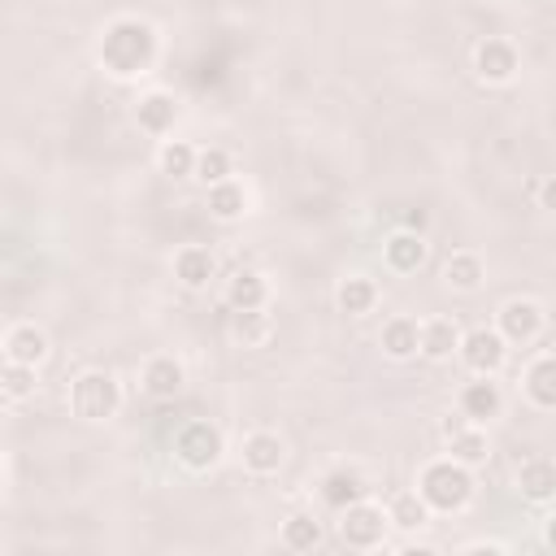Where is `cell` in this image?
<instances>
[{
  "label": "cell",
  "instance_id": "1",
  "mask_svg": "<svg viewBox=\"0 0 556 556\" xmlns=\"http://www.w3.org/2000/svg\"><path fill=\"white\" fill-rule=\"evenodd\" d=\"M161 56V35L152 22L135 17V13H122L113 22H104L100 39H96V61L109 78L117 83H130V78H143Z\"/></svg>",
  "mask_w": 556,
  "mask_h": 556
},
{
  "label": "cell",
  "instance_id": "2",
  "mask_svg": "<svg viewBox=\"0 0 556 556\" xmlns=\"http://www.w3.org/2000/svg\"><path fill=\"white\" fill-rule=\"evenodd\" d=\"M413 491L426 500V508L434 517H447V513H465L469 500H473V469L456 465L452 456H434L417 469V482Z\"/></svg>",
  "mask_w": 556,
  "mask_h": 556
},
{
  "label": "cell",
  "instance_id": "3",
  "mask_svg": "<svg viewBox=\"0 0 556 556\" xmlns=\"http://www.w3.org/2000/svg\"><path fill=\"white\" fill-rule=\"evenodd\" d=\"M122 408V382L109 369H83L70 382V413L78 421H109Z\"/></svg>",
  "mask_w": 556,
  "mask_h": 556
},
{
  "label": "cell",
  "instance_id": "4",
  "mask_svg": "<svg viewBox=\"0 0 556 556\" xmlns=\"http://www.w3.org/2000/svg\"><path fill=\"white\" fill-rule=\"evenodd\" d=\"M222 452H226V434L208 417H191L174 430V460L191 473H208L222 460Z\"/></svg>",
  "mask_w": 556,
  "mask_h": 556
},
{
  "label": "cell",
  "instance_id": "5",
  "mask_svg": "<svg viewBox=\"0 0 556 556\" xmlns=\"http://www.w3.org/2000/svg\"><path fill=\"white\" fill-rule=\"evenodd\" d=\"M334 530H339V543H343L348 552H382V547H387V530H391V521H387V508L374 504V500L365 495V500L339 508Z\"/></svg>",
  "mask_w": 556,
  "mask_h": 556
},
{
  "label": "cell",
  "instance_id": "6",
  "mask_svg": "<svg viewBox=\"0 0 556 556\" xmlns=\"http://www.w3.org/2000/svg\"><path fill=\"white\" fill-rule=\"evenodd\" d=\"M439 434H443L447 456H452L456 465H465V469H482V465L491 460L486 426H478V421H469V417H460V413H447V417L439 421Z\"/></svg>",
  "mask_w": 556,
  "mask_h": 556
},
{
  "label": "cell",
  "instance_id": "7",
  "mask_svg": "<svg viewBox=\"0 0 556 556\" xmlns=\"http://www.w3.org/2000/svg\"><path fill=\"white\" fill-rule=\"evenodd\" d=\"M543 326H547V313H543V304L530 300V295H513V300H504V304L495 308V330H500V339H504L508 348L534 343V339L543 334Z\"/></svg>",
  "mask_w": 556,
  "mask_h": 556
},
{
  "label": "cell",
  "instance_id": "8",
  "mask_svg": "<svg viewBox=\"0 0 556 556\" xmlns=\"http://www.w3.org/2000/svg\"><path fill=\"white\" fill-rule=\"evenodd\" d=\"M517 70H521V52H517L513 39H504V35L478 39V48H473V74H478V83L504 87V83L517 78Z\"/></svg>",
  "mask_w": 556,
  "mask_h": 556
},
{
  "label": "cell",
  "instance_id": "9",
  "mask_svg": "<svg viewBox=\"0 0 556 556\" xmlns=\"http://www.w3.org/2000/svg\"><path fill=\"white\" fill-rule=\"evenodd\" d=\"M456 356L469 374H500L504 361H508V343L500 339L495 326H473V330H460Z\"/></svg>",
  "mask_w": 556,
  "mask_h": 556
},
{
  "label": "cell",
  "instance_id": "10",
  "mask_svg": "<svg viewBox=\"0 0 556 556\" xmlns=\"http://www.w3.org/2000/svg\"><path fill=\"white\" fill-rule=\"evenodd\" d=\"M182 387H187V369H182V361H178V356L156 352V356H148V361H143V369H139V391H143L148 400H156V404L178 400V395H182Z\"/></svg>",
  "mask_w": 556,
  "mask_h": 556
},
{
  "label": "cell",
  "instance_id": "11",
  "mask_svg": "<svg viewBox=\"0 0 556 556\" xmlns=\"http://www.w3.org/2000/svg\"><path fill=\"white\" fill-rule=\"evenodd\" d=\"M456 413L469 417V421H478V426H486L491 417H500V413H504V391H500L495 374H473L469 382H460V391H456Z\"/></svg>",
  "mask_w": 556,
  "mask_h": 556
},
{
  "label": "cell",
  "instance_id": "12",
  "mask_svg": "<svg viewBox=\"0 0 556 556\" xmlns=\"http://www.w3.org/2000/svg\"><path fill=\"white\" fill-rule=\"evenodd\" d=\"M282 460H287L282 434H274V430H252V434H243V443H239V465H243L252 478H274V473L282 469Z\"/></svg>",
  "mask_w": 556,
  "mask_h": 556
},
{
  "label": "cell",
  "instance_id": "13",
  "mask_svg": "<svg viewBox=\"0 0 556 556\" xmlns=\"http://www.w3.org/2000/svg\"><path fill=\"white\" fill-rule=\"evenodd\" d=\"M521 395H526V404L539 408V413H552V408H556V352H552V348H543V352L526 365V374H521Z\"/></svg>",
  "mask_w": 556,
  "mask_h": 556
},
{
  "label": "cell",
  "instance_id": "14",
  "mask_svg": "<svg viewBox=\"0 0 556 556\" xmlns=\"http://www.w3.org/2000/svg\"><path fill=\"white\" fill-rule=\"evenodd\" d=\"M135 122H139L143 135H156V139L174 135V122H178V96L165 91V87L143 91L139 104H135Z\"/></svg>",
  "mask_w": 556,
  "mask_h": 556
},
{
  "label": "cell",
  "instance_id": "15",
  "mask_svg": "<svg viewBox=\"0 0 556 556\" xmlns=\"http://www.w3.org/2000/svg\"><path fill=\"white\" fill-rule=\"evenodd\" d=\"M426 256H430V243H426V235H417V230H391L387 239H382V265L391 269V274H417L421 265H426Z\"/></svg>",
  "mask_w": 556,
  "mask_h": 556
},
{
  "label": "cell",
  "instance_id": "16",
  "mask_svg": "<svg viewBox=\"0 0 556 556\" xmlns=\"http://www.w3.org/2000/svg\"><path fill=\"white\" fill-rule=\"evenodd\" d=\"M0 352H4V361H17V365H43L48 361V352H52V343H48V334H43V326H35V321H17V326H9L4 330V343H0Z\"/></svg>",
  "mask_w": 556,
  "mask_h": 556
},
{
  "label": "cell",
  "instance_id": "17",
  "mask_svg": "<svg viewBox=\"0 0 556 556\" xmlns=\"http://www.w3.org/2000/svg\"><path fill=\"white\" fill-rule=\"evenodd\" d=\"M317 495H321V504H326L330 513H339V508H348V504L365 500V495H369V482H365V473H361V469H352V465H334L330 473H321Z\"/></svg>",
  "mask_w": 556,
  "mask_h": 556
},
{
  "label": "cell",
  "instance_id": "18",
  "mask_svg": "<svg viewBox=\"0 0 556 556\" xmlns=\"http://www.w3.org/2000/svg\"><path fill=\"white\" fill-rule=\"evenodd\" d=\"M460 343V326L456 317H421L417 321V356L426 361H452Z\"/></svg>",
  "mask_w": 556,
  "mask_h": 556
},
{
  "label": "cell",
  "instance_id": "19",
  "mask_svg": "<svg viewBox=\"0 0 556 556\" xmlns=\"http://www.w3.org/2000/svg\"><path fill=\"white\" fill-rule=\"evenodd\" d=\"M213 274H217L213 248H204V243H182V248L174 252V278H178L187 291H204V287L213 282Z\"/></svg>",
  "mask_w": 556,
  "mask_h": 556
},
{
  "label": "cell",
  "instance_id": "20",
  "mask_svg": "<svg viewBox=\"0 0 556 556\" xmlns=\"http://www.w3.org/2000/svg\"><path fill=\"white\" fill-rule=\"evenodd\" d=\"M517 491H521V500L547 508V504L556 500V465H552L547 456L521 460V469H517Z\"/></svg>",
  "mask_w": 556,
  "mask_h": 556
},
{
  "label": "cell",
  "instance_id": "21",
  "mask_svg": "<svg viewBox=\"0 0 556 556\" xmlns=\"http://www.w3.org/2000/svg\"><path fill=\"white\" fill-rule=\"evenodd\" d=\"M482 282H486V265H482V256H478V252L460 248V252H452V256L443 261V287H447V291L473 295Z\"/></svg>",
  "mask_w": 556,
  "mask_h": 556
},
{
  "label": "cell",
  "instance_id": "22",
  "mask_svg": "<svg viewBox=\"0 0 556 556\" xmlns=\"http://www.w3.org/2000/svg\"><path fill=\"white\" fill-rule=\"evenodd\" d=\"M378 282L369 278V274H348V278H339V287H334V308L339 313H348V317H365V313H374V304H378Z\"/></svg>",
  "mask_w": 556,
  "mask_h": 556
},
{
  "label": "cell",
  "instance_id": "23",
  "mask_svg": "<svg viewBox=\"0 0 556 556\" xmlns=\"http://www.w3.org/2000/svg\"><path fill=\"white\" fill-rule=\"evenodd\" d=\"M226 308H265L269 304V282L261 269H235L226 278Z\"/></svg>",
  "mask_w": 556,
  "mask_h": 556
},
{
  "label": "cell",
  "instance_id": "24",
  "mask_svg": "<svg viewBox=\"0 0 556 556\" xmlns=\"http://www.w3.org/2000/svg\"><path fill=\"white\" fill-rule=\"evenodd\" d=\"M204 204H208V213H213L217 222H239V217L248 213V187L230 174V178L204 187Z\"/></svg>",
  "mask_w": 556,
  "mask_h": 556
},
{
  "label": "cell",
  "instance_id": "25",
  "mask_svg": "<svg viewBox=\"0 0 556 556\" xmlns=\"http://www.w3.org/2000/svg\"><path fill=\"white\" fill-rule=\"evenodd\" d=\"M378 348H382V356H391V361L417 356V317H408V313L387 317V321H382V334H378Z\"/></svg>",
  "mask_w": 556,
  "mask_h": 556
},
{
  "label": "cell",
  "instance_id": "26",
  "mask_svg": "<svg viewBox=\"0 0 556 556\" xmlns=\"http://www.w3.org/2000/svg\"><path fill=\"white\" fill-rule=\"evenodd\" d=\"M274 334V317L265 308H230V339L239 348H265Z\"/></svg>",
  "mask_w": 556,
  "mask_h": 556
},
{
  "label": "cell",
  "instance_id": "27",
  "mask_svg": "<svg viewBox=\"0 0 556 556\" xmlns=\"http://www.w3.org/2000/svg\"><path fill=\"white\" fill-rule=\"evenodd\" d=\"M282 547L287 552H313V547H321V539H326V526H321V517H313V513H291L287 521H282Z\"/></svg>",
  "mask_w": 556,
  "mask_h": 556
},
{
  "label": "cell",
  "instance_id": "28",
  "mask_svg": "<svg viewBox=\"0 0 556 556\" xmlns=\"http://www.w3.org/2000/svg\"><path fill=\"white\" fill-rule=\"evenodd\" d=\"M35 391H39V369L35 365H17V361L0 365V395L9 404H26V400H35Z\"/></svg>",
  "mask_w": 556,
  "mask_h": 556
},
{
  "label": "cell",
  "instance_id": "29",
  "mask_svg": "<svg viewBox=\"0 0 556 556\" xmlns=\"http://www.w3.org/2000/svg\"><path fill=\"white\" fill-rule=\"evenodd\" d=\"M430 508H426V500L417 495V491H400V495H391L387 500V521L395 526V530H421V526H430Z\"/></svg>",
  "mask_w": 556,
  "mask_h": 556
},
{
  "label": "cell",
  "instance_id": "30",
  "mask_svg": "<svg viewBox=\"0 0 556 556\" xmlns=\"http://www.w3.org/2000/svg\"><path fill=\"white\" fill-rule=\"evenodd\" d=\"M230 174H235V156H230L226 148H217V143L195 148V165H191V178H195V182L213 187V182H222V178H230Z\"/></svg>",
  "mask_w": 556,
  "mask_h": 556
},
{
  "label": "cell",
  "instance_id": "31",
  "mask_svg": "<svg viewBox=\"0 0 556 556\" xmlns=\"http://www.w3.org/2000/svg\"><path fill=\"white\" fill-rule=\"evenodd\" d=\"M156 165H161L165 178H191L195 143H187V139H161V148H156Z\"/></svg>",
  "mask_w": 556,
  "mask_h": 556
},
{
  "label": "cell",
  "instance_id": "32",
  "mask_svg": "<svg viewBox=\"0 0 556 556\" xmlns=\"http://www.w3.org/2000/svg\"><path fill=\"white\" fill-rule=\"evenodd\" d=\"M426 226H430L426 208H408V213H404V230H417V235H426Z\"/></svg>",
  "mask_w": 556,
  "mask_h": 556
},
{
  "label": "cell",
  "instance_id": "33",
  "mask_svg": "<svg viewBox=\"0 0 556 556\" xmlns=\"http://www.w3.org/2000/svg\"><path fill=\"white\" fill-rule=\"evenodd\" d=\"M460 552H486V556H500V552H508V543H486V539H478V543H465Z\"/></svg>",
  "mask_w": 556,
  "mask_h": 556
},
{
  "label": "cell",
  "instance_id": "34",
  "mask_svg": "<svg viewBox=\"0 0 556 556\" xmlns=\"http://www.w3.org/2000/svg\"><path fill=\"white\" fill-rule=\"evenodd\" d=\"M552 191H556V182L543 178V182H539V208H552Z\"/></svg>",
  "mask_w": 556,
  "mask_h": 556
},
{
  "label": "cell",
  "instance_id": "35",
  "mask_svg": "<svg viewBox=\"0 0 556 556\" xmlns=\"http://www.w3.org/2000/svg\"><path fill=\"white\" fill-rule=\"evenodd\" d=\"M0 491H4V465H0Z\"/></svg>",
  "mask_w": 556,
  "mask_h": 556
}]
</instances>
